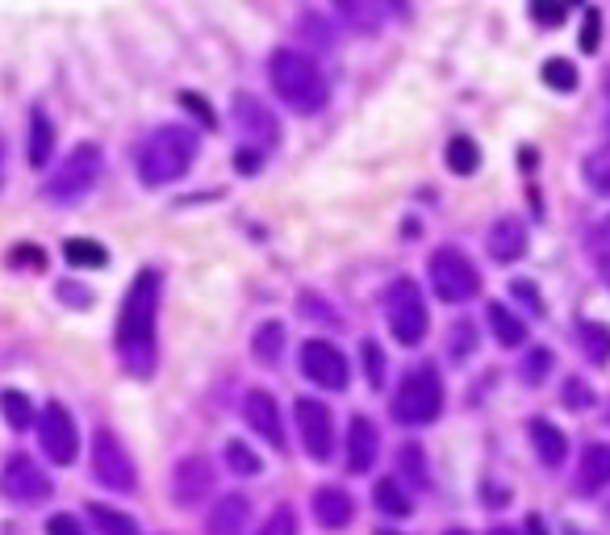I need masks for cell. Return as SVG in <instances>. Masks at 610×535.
<instances>
[{"instance_id":"cell-1","label":"cell","mask_w":610,"mask_h":535,"mask_svg":"<svg viewBox=\"0 0 610 535\" xmlns=\"http://www.w3.org/2000/svg\"><path fill=\"white\" fill-rule=\"evenodd\" d=\"M155 318H159V272L143 268L126 289L122 314H117V356L130 377L155 372Z\"/></svg>"},{"instance_id":"cell-2","label":"cell","mask_w":610,"mask_h":535,"mask_svg":"<svg viewBox=\"0 0 610 535\" xmlns=\"http://www.w3.org/2000/svg\"><path fill=\"white\" fill-rule=\"evenodd\" d=\"M268 80H272V92L280 97V105H285L289 113H297V118H314V113H322L326 101H331V84H326L322 67L310 55L293 51V46L272 51Z\"/></svg>"},{"instance_id":"cell-3","label":"cell","mask_w":610,"mask_h":535,"mask_svg":"<svg viewBox=\"0 0 610 535\" xmlns=\"http://www.w3.org/2000/svg\"><path fill=\"white\" fill-rule=\"evenodd\" d=\"M201 151V138L193 126H159L143 147H138V180L147 189H163V184L180 180L193 168Z\"/></svg>"},{"instance_id":"cell-4","label":"cell","mask_w":610,"mask_h":535,"mask_svg":"<svg viewBox=\"0 0 610 535\" xmlns=\"http://www.w3.org/2000/svg\"><path fill=\"white\" fill-rule=\"evenodd\" d=\"M101 168H105L101 147L97 143H80V147L67 151V159L51 176H46L42 197L51 201V205H76V201H84L92 189H97Z\"/></svg>"},{"instance_id":"cell-5","label":"cell","mask_w":610,"mask_h":535,"mask_svg":"<svg viewBox=\"0 0 610 535\" xmlns=\"http://www.w3.org/2000/svg\"><path fill=\"white\" fill-rule=\"evenodd\" d=\"M443 410V381H439V368L435 364H418L410 368L402 385H397V398H393V418L406 427H427L435 423Z\"/></svg>"},{"instance_id":"cell-6","label":"cell","mask_w":610,"mask_h":535,"mask_svg":"<svg viewBox=\"0 0 610 535\" xmlns=\"http://www.w3.org/2000/svg\"><path fill=\"white\" fill-rule=\"evenodd\" d=\"M385 322H389V335L402 343V347H418L427 339L431 327V314H427V301H422L414 281H393L385 289Z\"/></svg>"},{"instance_id":"cell-7","label":"cell","mask_w":610,"mask_h":535,"mask_svg":"<svg viewBox=\"0 0 610 535\" xmlns=\"http://www.w3.org/2000/svg\"><path fill=\"white\" fill-rule=\"evenodd\" d=\"M427 268H431V285H435L439 301L460 306V301H473L481 293V272L473 268V260H468L460 247H439Z\"/></svg>"},{"instance_id":"cell-8","label":"cell","mask_w":610,"mask_h":535,"mask_svg":"<svg viewBox=\"0 0 610 535\" xmlns=\"http://www.w3.org/2000/svg\"><path fill=\"white\" fill-rule=\"evenodd\" d=\"M92 477H97L105 490L113 494H130L138 485V473H134V460L130 452L122 448V439L113 431H97L92 435Z\"/></svg>"},{"instance_id":"cell-9","label":"cell","mask_w":610,"mask_h":535,"mask_svg":"<svg viewBox=\"0 0 610 535\" xmlns=\"http://www.w3.org/2000/svg\"><path fill=\"white\" fill-rule=\"evenodd\" d=\"M0 494L17 506H42L55 494V485H51V477H46V469H38V460L17 452V456L5 460V469H0Z\"/></svg>"},{"instance_id":"cell-10","label":"cell","mask_w":610,"mask_h":535,"mask_svg":"<svg viewBox=\"0 0 610 535\" xmlns=\"http://www.w3.org/2000/svg\"><path fill=\"white\" fill-rule=\"evenodd\" d=\"M38 444L51 464H72L80 452V431L76 418L63 402H46V410L38 414Z\"/></svg>"},{"instance_id":"cell-11","label":"cell","mask_w":610,"mask_h":535,"mask_svg":"<svg viewBox=\"0 0 610 535\" xmlns=\"http://www.w3.org/2000/svg\"><path fill=\"white\" fill-rule=\"evenodd\" d=\"M230 122L239 126V134L247 138V147L251 151H272L280 143V122H276V113L260 101V97H251V92H239L230 105Z\"/></svg>"},{"instance_id":"cell-12","label":"cell","mask_w":610,"mask_h":535,"mask_svg":"<svg viewBox=\"0 0 610 535\" xmlns=\"http://www.w3.org/2000/svg\"><path fill=\"white\" fill-rule=\"evenodd\" d=\"M301 372H305V381H314L318 389H331V393L347 389V381H351L347 356L326 339H305L301 343Z\"/></svg>"},{"instance_id":"cell-13","label":"cell","mask_w":610,"mask_h":535,"mask_svg":"<svg viewBox=\"0 0 610 535\" xmlns=\"http://www.w3.org/2000/svg\"><path fill=\"white\" fill-rule=\"evenodd\" d=\"M297 418V431H301V448L310 460H326L335 452V423H331V410L314 398H297L293 406Z\"/></svg>"},{"instance_id":"cell-14","label":"cell","mask_w":610,"mask_h":535,"mask_svg":"<svg viewBox=\"0 0 610 535\" xmlns=\"http://www.w3.org/2000/svg\"><path fill=\"white\" fill-rule=\"evenodd\" d=\"M214 485H218L214 464H209L205 456H184L172 469V502L184 506V510H193V506H201L209 494H214Z\"/></svg>"},{"instance_id":"cell-15","label":"cell","mask_w":610,"mask_h":535,"mask_svg":"<svg viewBox=\"0 0 610 535\" xmlns=\"http://www.w3.org/2000/svg\"><path fill=\"white\" fill-rule=\"evenodd\" d=\"M243 418L268 448L285 452V423H280V406H276V398L268 389H247L243 393Z\"/></svg>"},{"instance_id":"cell-16","label":"cell","mask_w":610,"mask_h":535,"mask_svg":"<svg viewBox=\"0 0 610 535\" xmlns=\"http://www.w3.org/2000/svg\"><path fill=\"white\" fill-rule=\"evenodd\" d=\"M485 251L494 255L498 264H514V260H523L527 255V230L519 218H498L494 226H489V235H485Z\"/></svg>"},{"instance_id":"cell-17","label":"cell","mask_w":610,"mask_h":535,"mask_svg":"<svg viewBox=\"0 0 610 535\" xmlns=\"http://www.w3.org/2000/svg\"><path fill=\"white\" fill-rule=\"evenodd\" d=\"M247 519H251V502L243 494H226L214 502V510H209L205 535H243Z\"/></svg>"},{"instance_id":"cell-18","label":"cell","mask_w":610,"mask_h":535,"mask_svg":"<svg viewBox=\"0 0 610 535\" xmlns=\"http://www.w3.org/2000/svg\"><path fill=\"white\" fill-rule=\"evenodd\" d=\"M372 460H377V427H372L364 414H356L347 423V469L368 473Z\"/></svg>"},{"instance_id":"cell-19","label":"cell","mask_w":610,"mask_h":535,"mask_svg":"<svg viewBox=\"0 0 610 535\" xmlns=\"http://www.w3.org/2000/svg\"><path fill=\"white\" fill-rule=\"evenodd\" d=\"M351 515H356V506H351V494H343L339 485H322V490H314V519L322 527L339 531V527L351 523Z\"/></svg>"},{"instance_id":"cell-20","label":"cell","mask_w":610,"mask_h":535,"mask_svg":"<svg viewBox=\"0 0 610 535\" xmlns=\"http://www.w3.org/2000/svg\"><path fill=\"white\" fill-rule=\"evenodd\" d=\"M531 444H535V456L548 464V469H560L569 456V439L565 431H560L556 423H548V418H531Z\"/></svg>"},{"instance_id":"cell-21","label":"cell","mask_w":610,"mask_h":535,"mask_svg":"<svg viewBox=\"0 0 610 535\" xmlns=\"http://www.w3.org/2000/svg\"><path fill=\"white\" fill-rule=\"evenodd\" d=\"M610 485V444H590L581 452V469H577V490L581 494H598Z\"/></svg>"},{"instance_id":"cell-22","label":"cell","mask_w":610,"mask_h":535,"mask_svg":"<svg viewBox=\"0 0 610 535\" xmlns=\"http://www.w3.org/2000/svg\"><path fill=\"white\" fill-rule=\"evenodd\" d=\"M51 151H55V122L46 118L42 109H34L30 113V138H26L30 168H46V164H51Z\"/></svg>"},{"instance_id":"cell-23","label":"cell","mask_w":610,"mask_h":535,"mask_svg":"<svg viewBox=\"0 0 610 535\" xmlns=\"http://www.w3.org/2000/svg\"><path fill=\"white\" fill-rule=\"evenodd\" d=\"M485 318H489V331H494V339L502 347H519L527 339V327H523V318H514V310H506L502 301H489L485 306Z\"/></svg>"},{"instance_id":"cell-24","label":"cell","mask_w":610,"mask_h":535,"mask_svg":"<svg viewBox=\"0 0 610 535\" xmlns=\"http://www.w3.org/2000/svg\"><path fill=\"white\" fill-rule=\"evenodd\" d=\"M372 502H377V510H381V515H389V519H406L410 510H414V498L393 477H381L377 485H372Z\"/></svg>"},{"instance_id":"cell-25","label":"cell","mask_w":610,"mask_h":535,"mask_svg":"<svg viewBox=\"0 0 610 535\" xmlns=\"http://www.w3.org/2000/svg\"><path fill=\"white\" fill-rule=\"evenodd\" d=\"M251 352L255 360L264 364H280V352H285V327L272 318V322H260V331L251 335Z\"/></svg>"},{"instance_id":"cell-26","label":"cell","mask_w":610,"mask_h":535,"mask_svg":"<svg viewBox=\"0 0 610 535\" xmlns=\"http://www.w3.org/2000/svg\"><path fill=\"white\" fill-rule=\"evenodd\" d=\"M88 519L97 527V535H143L130 515H122V510H113V506H101V502L88 506Z\"/></svg>"},{"instance_id":"cell-27","label":"cell","mask_w":610,"mask_h":535,"mask_svg":"<svg viewBox=\"0 0 610 535\" xmlns=\"http://www.w3.org/2000/svg\"><path fill=\"white\" fill-rule=\"evenodd\" d=\"M448 168H452L456 176H473V172L481 168V147H477L468 134L448 138Z\"/></svg>"},{"instance_id":"cell-28","label":"cell","mask_w":610,"mask_h":535,"mask_svg":"<svg viewBox=\"0 0 610 535\" xmlns=\"http://www.w3.org/2000/svg\"><path fill=\"white\" fill-rule=\"evenodd\" d=\"M577 343H581V352L590 356L594 364L610 360V327H606V322H581V327H577Z\"/></svg>"},{"instance_id":"cell-29","label":"cell","mask_w":610,"mask_h":535,"mask_svg":"<svg viewBox=\"0 0 610 535\" xmlns=\"http://www.w3.org/2000/svg\"><path fill=\"white\" fill-rule=\"evenodd\" d=\"M339 17L347 21V26H356V30H377L381 21H385V9L381 5H368V0H339Z\"/></svg>"},{"instance_id":"cell-30","label":"cell","mask_w":610,"mask_h":535,"mask_svg":"<svg viewBox=\"0 0 610 535\" xmlns=\"http://www.w3.org/2000/svg\"><path fill=\"white\" fill-rule=\"evenodd\" d=\"M0 414H5V423L13 431H26L34 423V402L21 389H5V393H0Z\"/></svg>"},{"instance_id":"cell-31","label":"cell","mask_w":610,"mask_h":535,"mask_svg":"<svg viewBox=\"0 0 610 535\" xmlns=\"http://www.w3.org/2000/svg\"><path fill=\"white\" fill-rule=\"evenodd\" d=\"M63 255H67V264L72 268H105L109 264V251L101 243H92V239H67Z\"/></svg>"},{"instance_id":"cell-32","label":"cell","mask_w":610,"mask_h":535,"mask_svg":"<svg viewBox=\"0 0 610 535\" xmlns=\"http://www.w3.org/2000/svg\"><path fill=\"white\" fill-rule=\"evenodd\" d=\"M226 464H230V473H239V477H260L264 473V460L255 456L243 439H230L226 444Z\"/></svg>"},{"instance_id":"cell-33","label":"cell","mask_w":610,"mask_h":535,"mask_svg":"<svg viewBox=\"0 0 610 535\" xmlns=\"http://www.w3.org/2000/svg\"><path fill=\"white\" fill-rule=\"evenodd\" d=\"M539 76H544V84L556 88V92H573V88H577V67H573L569 59H548Z\"/></svg>"},{"instance_id":"cell-34","label":"cell","mask_w":610,"mask_h":535,"mask_svg":"<svg viewBox=\"0 0 610 535\" xmlns=\"http://www.w3.org/2000/svg\"><path fill=\"white\" fill-rule=\"evenodd\" d=\"M585 180H590L602 197H610V151H594L585 159Z\"/></svg>"},{"instance_id":"cell-35","label":"cell","mask_w":610,"mask_h":535,"mask_svg":"<svg viewBox=\"0 0 610 535\" xmlns=\"http://www.w3.org/2000/svg\"><path fill=\"white\" fill-rule=\"evenodd\" d=\"M360 352H364V364H368V385L381 389V381H385V352H381V343L377 339H364Z\"/></svg>"},{"instance_id":"cell-36","label":"cell","mask_w":610,"mask_h":535,"mask_svg":"<svg viewBox=\"0 0 610 535\" xmlns=\"http://www.w3.org/2000/svg\"><path fill=\"white\" fill-rule=\"evenodd\" d=\"M548 368H552V352H548V347H535V352L523 360V381L539 385V381L548 377Z\"/></svg>"},{"instance_id":"cell-37","label":"cell","mask_w":610,"mask_h":535,"mask_svg":"<svg viewBox=\"0 0 610 535\" xmlns=\"http://www.w3.org/2000/svg\"><path fill=\"white\" fill-rule=\"evenodd\" d=\"M260 535H297V515L289 506H276L268 515V523L260 527Z\"/></svg>"},{"instance_id":"cell-38","label":"cell","mask_w":610,"mask_h":535,"mask_svg":"<svg viewBox=\"0 0 610 535\" xmlns=\"http://www.w3.org/2000/svg\"><path fill=\"white\" fill-rule=\"evenodd\" d=\"M397 460H402L406 477H414L418 485H427V456H422V448H418V444H406V448H402V456H397Z\"/></svg>"},{"instance_id":"cell-39","label":"cell","mask_w":610,"mask_h":535,"mask_svg":"<svg viewBox=\"0 0 610 535\" xmlns=\"http://www.w3.org/2000/svg\"><path fill=\"white\" fill-rule=\"evenodd\" d=\"M565 406H569V410H590V406H594V389L585 385L581 377H569V381H565Z\"/></svg>"},{"instance_id":"cell-40","label":"cell","mask_w":610,"mask_h":535,"mask_svg":"<svg viewBox=\"0 0 610 535\" xmlns=\"http://www.w3.org/2000/svg\"><path fill=\"white\" fill-rule=\"evenodd\" d=\"M55 293H59V301H67L72 310H88V306H92V293H88L84 285H76V281H59Z\"/></svg>"},{"instance_id":"cell-41","label":"cell","mask_w":610,"mask_h":535,"mask_svg":"<svg viewBox=\"0 0 610 535\" xmlns=\"http://www.w3.org/2000/svg\"><path fill=\"white\" fill-rule=\"evenodd\" d=\"M301 30H310L305 38H314L318 46H331V42H335V30L326 26V21H322L318 13H301Z\"/></svg>"},{"instance_id":"cell-42","label":"cell","mask_w":610,"mask_h":535,"mask_svg":"<svg viewBox=\"0 0 610 535\" xmlns=\"http://www.w3.org/2000/svg\"><path fill=\"white\" fill-rule=\"evenodd\" d=\"M598 30H602V13H598V9H585V30H581V38H577L585 55L598 51Z\"/></svg>"},{"instance_id":"cell-43","label":"cell","mask_w":610,"mask_h":535,"mask_svg":"<svg viewBox=\"0 0 610 535\" xmlns=\"http://www.w3.org/2000/svg\"><path fill=\"white\" fill-rule=\"evenodd\" d=\"M9 264L30 268V272H42V268H46V255H42V247H13V251H9Z\"/></svg>"},{"instance_id":"cell-44","label":"cell","mask_w":610,"mask_h":535,"mask_svg":"<svg viewBox=\"0 0 610 535\" xmlns=\"http://www.w3.org/2000/svg\"><path fill=\"white\" fill-rule=\"evenodd\" d=\"M46 535H88V531L80 527L76 515H51V523H46Z\"/></svg>"},{"instance_id":"cell-45","label":"cell","mask_w":610,"mask_h":535,"mask_svg":"<svg viewBox=\"0 0 610 535\" xmlns=\"http://www.w3.org/2000/svg\"><path fill=\"white\" fill-rule=\"evenodd\" d=\"M510 293H514V297H523V306H527L531 314L544 310V301H539V289H535L531 281H510Z\"/></svg>"},{"instance_id":"cell-46","label":"cell","mask_w":610,"mask_h":535,"mask_svg":"<svg viewBox=\"0 0 610 535\" xmlns=\"http://www.w3.org/2000/svg\"><path fill=\"white\" fill-rule=\"evenodd\" d=\"M180 105L189 109V113H197V118H201L205 126H214V109H209V105L197 97V92H180Z\"/></svg>"},{"instance_id":"cell-47","label":"cell","mask_w":610,"mask_h":535,"mask_svg":"<svg viewBox=\"0 0 610 535\" xmlns=\"http://www.w3.org/2000/svg\"><path fill=\"white\" fill-rule=\"evenodd\" d=\"M234 164H239V172H243V176H251V172H260V151H251V147H243L239 155H234Z\"/></svg>"},{"instance_id":"cell-48","label":"cell","mask_w":610,"mask_h":535,"mask_svg":"<svg viewBox=\"0 0 610 535\" xmlns=\"http://www.w3.org/2000/svg\"><path fill=\"white\" fill-rule=\"evenodd\" d=\"M531 17H535V21H548V26H556V21H565V9H556V5H531Z\"/></svg>"},{"instance_id":"cell-49","label":"cell","mask_w":610,"mask_h":535,"mask_svg":"<svg viewBox=\"0 0 610 535\" xmlns=\"http://www.w3.org/2000/svg\"><path fill=\"white\" fill-rule=\"evenodd\" d=\"M468 343H473V327H468V322H460V327H456V356L468 352Z\"/></svg>"},{"instance_id":"cell-50","label":"cell","mask_w":610,"mask_h":535,"mask_svg":"<svg viewBox=\"0 0 610 535\" xmlns=\"http://www.w3.org/2000/svg\"><path fill=\"white\" fill-rule=\"evenodd\" d=\"M598 239H602V247H606V255H610V214H606L602 226H598Z\"/></svg>"},{"instance_id":"cell-51","label":"cell","mask_w":610,"mask_h":535,"mask_svg":"<svg viewBox=\"0 0 610 535\" xmlns=\"http://www.w3.org/2000/svg\"><path fill=\"white\" fill-rule=\"evenodd\" d=\"M527 531H531V535H544V523H539V515L527 519Z\"/></svg>"},{"instance_id":"cell-52","label":"cell","mask_w":610,"mask_h":535,"mask_svg":"<svg viewBox=\"0 0 610 535\" xmlns=\"http://www.w3.org/2000/svg\"><path fill=\"white\" fill-rule=\"evenodd\" d=\"M602 276H606V285H610V255H602Z\"/></svg>"},{"instance_id":"cell-53","label":"cell","mask_w":610,"mask_h":535,"mask_svg":"<svg viewBox=\"0 0 610 535\" xmlns=\"http://www.w3.org/2000/svg\"><path fill=\"white\" fill-rule=\"evenodd\" d=\"M372 535H402V531H393V527H377V531H372Z\"/></svg>"},{"instance_id":"cell-54","label":"cell","mask_w":610,"mask_h":535,"mask_svg":"<svg viewBox=\"0 0 610 535\" xmlns=\"http://www.w3.org/2000/svg\"><path fill=\"white\" fill-rule=\"evenodd\" d=\"M489 535H519V531H510V527H494V531H489Z\"/></svg>"},{"instance_id":"cell-55","label":"cell","mask_w":610,"mask_h":535,"mask_svg":"<svg viewBox=\"0 0 610 535\" xmlns=\"http://www.w3.org/2000/svg\"><path fill=\"white\" fill-rule=\"evenodd\" d=\"M0 172H5V138H0Z\"/></svg>"},{"instance_id":"cell-56","label":"cell","mask_w":610,"mask_h":535,"mask_svg":"<svg viewBox=\"0 0 610 535\" xmlns=\"http://www.w3.org/2000/svg\"><path fill=\"white\" fill-rule=\"evenodd\" d=\"M443 535H468V531H460V527H452V531H443Z\"/></svg>"},{"instance_id":"cell-57","label":"cell","mask_w":610,"mask_h":535,"mask_svg":"<svg viewBox=\"0 0 610 535\" xmlns=\"http://www.w3.org/2000/svg\"><path fill=\"white\" fill-rule=\"evenodd\" d=\"M606 130H610V113H606Z\"/></svg>"},{"instance_id":"cell-58","label":"cell","mask_w":610,"mask_h":535,"mask_svg":"<svg viewBox=\"0 0 610 535\" xmlns=\"http://www.w3.org/2000/svg\"><path fill=\"white\" fill-rule=\"evenodd\" d=\"M606 515H610V506H606Z\"/></svg>"}]
</instances>
